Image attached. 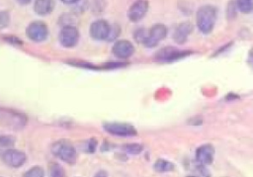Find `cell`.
Instances as JSON below:
<instances>
[{
    "mask_svg": "<svg viewBox=\"0 0 253 177\" xmlns=\"http://www.w3.org/2000/svg\"><path fill=\"white\" fill-rule=\"evenodd\" d=\"M217 19V9L213 5L206 4L201 6L196 14V23L200 32L209 35L214 28Z\"/></svg>",
    "mask_w": 253,
    "mask_h": 177,
    "instance_id": "obj_1",
    "label": "cell"
},
{
    "mask_svg": "<svg viewBox=\"0 0 253 177\" xmlns=\"http://www.w3.org/2000/svg\"><path fill=\"white\" fill-rule=\"evenodd\" d=\"M51 153L60 160L74 164L76 161V149L67 139H59L51 145Z\"/></svg>",
    "mask_w": 253,
    "mask_h": 177,
    "instance_id": "obj_2",
    "label": "cell"
},
{
    "mask_svg": "<svg viewBox=\"0 0 253 177\" xmlns=\"http://www.w3.org/2000/svg\"><path fill=\"white\" fill-rule=\"evenodd\" d=\"M192 54L190 50H182L174 46H164L156 51L154 54V59L157 62H173L179 60L181 58L187 57L188 55Z\"/></svg>",
    "mask_w": 253,
    "mask_h": 177,
    "instance_id": "obj_3",
    "label": "cell"
},
{
    "mask_svg": "<svg viewBox=\"0 0 253 177\" xmlns=\"http://www.w3.org/2000/svg\"><path fill=\"white\" fill-rule=\"evenodd\" d=\"M103 128L107 133L114 135H118V136L127 137V136L136 135L137 133L135 128L132 125L126 124V123L108 122L103 124Z\"/></svg>",
    "mask_w": 253,
    "mask_h": 177,
    "instance_id": "obj_4",
    "label": "cell"
},
{
    "mask_svg": "<svg viewBox=\"0 0 253 177\" xmlns=\"http://www.w3.org/2000/svg\"><path fill=\"white\" fill-rule=\"evenodd\" d=\"M26 35L31 41L41 43L46 40L48 36V28L42 21H34L27 27Z\"/></svg>",
    "mask_w": 253,
    "mask_h": 177,
    "instance_id": "obj_5",
    "label": "cell"
},
{
    "mask_svg": "<svg viewBox=\"0 0 253 177\" xmlns=\"http://www.w3.org/2000/svg\"><path fill=\"white\" fill-rule=\"evenodd\" d=\"M167 33L168 30L164 24H155L148 30L147 38L144 41L143 44L146 47H154L159 44V42L166 38Z\"/></svg>",
    "mask_w": 253,
    "mask_h": 177,
    "instance_id": "obj_6",
    "label": "cell"
},
{
    "mask_svg": "<svg viewBox=\"0 0 253 177\" xmlns=\"http://www.w3.org/2000/svg\"><path fill=\"white\" fill-rule=\"evenodd\" d=\"M59 42L64 47H73L77 44L79 40V31L73 26H63L59 32Z\"/></svg>",
    "mask_w": 253,
    "mask_h": 177,
    "instance_id": "obj_7",
    "label": "cell"
},
{
    "mask_svg": "<svg viewBox=\"0 0 253 177\" xmlns=\"http://www.w3.org/2000/svg\"><path fill=\"white\" fill-rule=\"evenodd\" d=\"M1 159L3 163L7 166L12 168H18L26 162L27 156L23 151L11 148L1 154Z\"/></svg>",
    "mask_w": 253,
    "mask_h": 177,
    "instance_id": "obj_8",
    "label": "cell"
},
{
    "mask_svg": "<svg viewBox=\"0 0 253 177\" xmlns=\"http://www.w3.org/2000/svg\"><path fill=\"white\" fill-rule=\"evenodd\" d=\"M110 32H111V26L107 21L102 19L94 21L90 25V29H89L90 36L97 41L108 40L110 36Z\"/></svg>",
    "mask_w": 253,
    "mask_h": 177,
    "instance_id": "obj_9",
    "label": "cell"
},
{
    "mask_svg": "<svg viewBox=\"0 0 253 177\" xmlns=\"http://www.w3.org/2000/svg\"><path fill=\"white\" fill-rule=\"evenodd\" d=\"M149 4L147 0H136L127 10V18L130 22L136 23L140 21L147 13Z\"/></svg>",
    "mask_w": 253,
    "mask_h": 177,
    "instance_id": "obj_10",
    "label": "cell"
},
{
    "mask_svg": "<svg viewBox=\"0 0 253 177\" xmlns=\"http://www.w3.org/2000/svg\"><path fill=\"white\" fill-rule=\"evenodd\" d=\"M134 52L133 44L127 40L117 41L113 45V53L118 58L126 59L130 57Z\"/></svg>",
    "mask_w": 253,
    "mask_h": 177,
    "instance_id": "obj_11",
    "label": "cell"
},
{
    "mask_svg": "<svg viewBox=\"0 0 253 177\" xmlns=\"http://www.w3.org/2000/svg\"><path fill=\"white\" fill-rule=\"evenodd\" d=\"M214 158V148L211 144L206 143L200 145L196 150V160L199 164L210 165Z\"/></svg>",
    "mask_w": 253,
    "mask_h": 177,
    "instance_id": "obj_12",
    "label": "cell"
},
{
    "mask_svg": "<svg viewBox=\"0 0 253 177\" xmlns=\"http://www.w3.org/2000/svg\"><path fill=\"white\" fill-rule=\"evenodd\" d=\"M194 29V26L191 22L189 21H185L180 23L174 30L173 32V40L175 43L182 44H185L189 38V36L192 34Z\"/></svg>",
    "mask_w": 253,
    "mask_h": 177,
    "instance_id": "obj_13",
    "label": "cell"
},
{
    "mask_svg": "<svg viewBox=\"0 0 253 177\" xmlns=\"http://www.w3.org/2000/svg\"><path fill=\"white\" fill-rule=\"evenodd\" d=\"M1 120H4L3 122L9 124L12 128H22L27 121L23 114L12 110H4L1 114Z\"/></svg>",
    "mask_w": 253,
    "mask_h": 177,
    "instance_id": "obj_14",
    "label": "cell"
},
{
    "mask_svg": "<svg viewBox=\"0 0 253 177\" xmlns=\"http://www.w3.org/2000/svg\"><path fill=\"white\" fill-rule=\"evenodd\" d=\"M54 0H35L34 10L40 16H45L52 12Z\"/></svg>",
    "mask_w": 253,
    "mask_h": 177,
    "instance_id": "obj_15",
    "label": "cell"
},
{
    "mask_svg": "<svg viewBox=\"0 0 253 177\" xmlns=\"http://www.w3.org/2000/svg\"><path fill=\"white\" fill-rule=\"evenodd\" d=\"M153 168H154V170L156 172L164 173V172L174 171L175 170V165H174V163H172L169 160H166V159H163V158H159L153 164Z\"/></svg>",
    "mask_w": 253,
    "mask_h": 177,
    "instance_id": "obj_16",
    "label": "cell"
},
{
    "mask_svg": "<svg viewBox=\"0 0 253 177\" xmlns=\"http://www.w3.org/2000/svg\"><path fill=\"white\" fill-rule=\"evenodd\" d=\"M15 137L10 134H2L0 135V155L8 149L13 148L15 144Z\"/></svg>",
    "mask_w": 253,
    "mask_h": 177,
    "instance_id": "obj_17",
    "label": "cell"
},
{
    "mask_svg": "<svg viewBox=\"0 0 253 177\" xmlns=\"http://www.w3.org/2000/svg\"><path fill=\"white\" fill-rule=\"evenodd\" d=\"M237 9L241 13H251L253 11V0H235Z\"/></svg>",
    "mask_w": 253,
    "mask_h": 177,
    "instance_id": "obj_18",
    "label": "cell"
},
{
    "mask_svg": "<svg viewBox=\"0 0 253 177\" xmlns=\"http://www.w3.org/2000/svg\"><path fill=\"white\" fill-rule=\"evenodd\" d=\"M49 176L50 177H66L64 168L58 163L52 162L49 165Z\"/></svg>",
    "mask_w": 253,
    "mask_h": 177,
    "instance_id": "obj_19",
    "label": "cell"
},
{
    "mask_svg": "<svg viewBox=\"0 0 253 177\" xmlns=\"http://www.w3.org/2000/svg\"><path fill=\"white\" fill-rule=\"evenodd\" d=\"M44 171L41 166H33L27 170L22 177H43Z\"/></svg>",
    "mask_w": 253,
    "mask_h": 177,
    "instance_id": "obj_20",
    "label": "cell"
},
{
    "mask_svg": "<svg viewBox=\"0 0 253 177\" xmlns=\"http://www.w3.org/2000/svg\"><path fill=\"white\" fill-rule=\"evenodd\" d=\"M124 149L129 154H139L143 150V145L140 143H127L124 146Z\"/></svg>",
    "mask_w": 253,
    "mask_h": 177,
    "instance_id": "obj_21",
    "label": "cell"
},
{
    "mask_svg": "<svg viewBox=\"0 0 253 177\" xmlns=\"http://www.w3.org/2000/svg\"><path fill=\"white\" fill-rule=\"evenodd\" d=\"M147 34H148V30L146 29H143V28H140V29H137L135 32H134V40L137 42V43H140L143 44L144 41L146 40L147 38Z\"/></svg>",
    "mask_w": 253,
    "mask_h": 177,
    "instance_id": "obj_22",
    "label": "cell"
},
{
    "mask_svg": "<svg viewBox=\"0 0 253 177\" xmlns=\"http://www.w3.org/2000/svg\"><path fill=\"white\" fill-rule=\"evenodd\" d=\"M10 23V15L7 11H0V29L6 28Z\"/></svg>",
    "mask_w": 253,
    "mask_h": 177,
    "instance_id": "obj_23",
    "label": "cell"
},
{
    "mask_svg": "<svg viewBox=\"0 0 253 177\" xmlns=\"http://www.w3.org/2000/svg\"><path fill=\"white\" fill-rule=\"evenodd\" d=\"M97 147V141L95 138H90L85 143V151L87 153H94Z\"/></svg>",
    "mask_w": 253,
    "mask_h": 177,
    "instance_id": "obj_24",
    "label": "cell"
},
{
    "mask_svg": "<svg viewBox=\"0 0 253 177\" xmlns=\"http://www.w3.org/2000/svg\"><path fill=\"white\" fill-rule=\"evenodd\" d=\"M237 7L235 4V1H230L227 5V17L229 18H233L237 12Z\"/></svg>",
    "mask_w": 253,
    "mask_h": 177,
    "instance_id": "obj_25",
    "label": "cell"
},
{
    "mask_svg": "<svg viewBox=\"0 0 253 177\" xmlns=\"http://www.w3.org/2000/svg\"><path fill=\"white\" fill-rule=\"evenodd\" d=\"M248 62L249 64L253 67V48H251L249 50V53H248Z\"/></svg>",
    "mask_w": 253,
    "mask_h": 177,
    "instance_id": "obj_26",
    "label": "cell"
},
{
    "mask_svg": "<svg viewBox=\"0 0 253 177\" xmlns=\"http://www.w3.org/2000/svg\"><path fill=\"white\" fill-rule=\"evenodd\" d=\"M94 177H108V174L105 170H100L95 174Z\"/></svg>",
    "mask_w": 253,
    "mask_h": 177,
    "instance_id": "obj_27",
    "label": "cell"
},
{
    "mask_svg": "<svg viewBox=\"0 0 253 177\" xmlns=\"http://www.w3.org/2000/svg\"><path fill=\"white\" fill-rule=\"evenodd\" d=\"M64 4H76L79 0H60Z\"/></svg>",
    "mask_w": 253,
    "mask_h": 177,
    "instance_id": "obj_28",
    "label": "cell"
},
{
    "mask_svg": "<svg viewBox=\"0 0 253 177\" xmlns=\"http://www.w3.org/2000/svg\"><path fill=\"white\" fill-rule=\"evenodd\" d=\"M20 4H23V5H25V4H29L32 0H17Z\"/></svg>",
    "mask_w": 253,
    "mask_h": 177,
    "instance_id": "obj_29",
    "label": "cell"
},
{
    "mask_svg": "<svg viewBox=\"0 0 253 177\" xmlns=\"http://www.w3.org/2000/svg\"><path fill=\"white\" fill-rule=\"evenodd\" d=\"M187 177H197V176H193V175H189V176H187Z\"/></svg>",
    "mask_w": 253,
    "mask_h": 177,
    "instance_id": "obj_30",
    "label": "cell"
}]
</instances>
